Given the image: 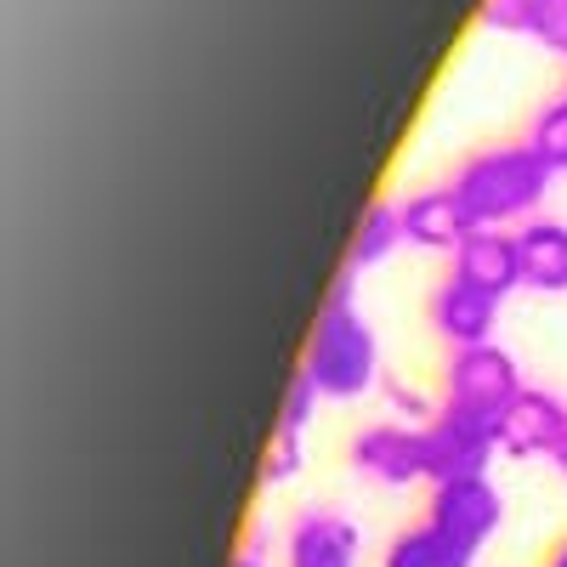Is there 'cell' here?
<instances>
[{
    "mask_svg": "<svg viewBox=\"0 0 567 567\" xmlns=\"http://www.w3.org/2000/svg\"><path fill=\"white\" fill-rule=\"evenodd\" d=\"M386 403H392V414H403V425H425L443 403H432L425 392H414V386H403V381H386Z\"/></svg>",
    "mask_w": 567,
    "mask_h": 567,
    "instance_id": "d6986e66",
    "label": "cell"
},
{
    "mask_svg": "<svg viewBox=\"0 0 567 567\" xmlns=\"http://www.w3.org/2000/svg\"><path fill=\"white\" fill-rule=\"evenodd\" d=\"M318 403H323L318 381H312L307 369H296V381H290V392H284V409H278V425H272V432H290V437H307V425H312Z\"/></svg>",
    "mask_w": 567,
    "mask_h": 567,
    "instance_id": "e0dca14e",
    "label": "cell"
},
{
    "mask_svg": "<svg viewBox=\"0 0 567 567\" xmlns=\"http://www.w3.org/2000/svg\"><path fill=\"white\" fill-rule=\"evenodd\" d=\"M550 465H556V471H561V477H567V437H561V449L550 454Z\"/></svg>",
    "mask_w": 567,
    "mask_h": 567,
    "instance_id": "44dd1931",
    "label": "cell"
},
{
    "mask_svg": "<svg viewBox=\"0 0 567 567\" xmlns=\"http://www.w3.org/2000/svg\"><path fill=\"white\" fill-rule=\"evenodd\" d=\"M523 369L505 347H460L449 352L443 363V403H460V409H477V414H505L516 398H523Z\"/></svg>",
    "mask_w": 567,
    "mask_h": 567,
    "instance_id": "277c9868",
    "label": "cell"
},
{
    "mask_svg": "<svg viewBox=\"0 0 567 567\" xmlns=\"http://www.w3.org/2000/svg\"><path fill=\"white\" fill-rule=\"evenodd\" d=\"M425 523H437L443 534H454L460 545L483 550L499 523H505V494L488 477H454V483H432L425 494Z\"/></svg>",
    "mask_w": 567,
    "mask_h": 567,
    "instance_id": "5b68a950",
    "label": "cell"
},
{
    "mask_svg": "<svg viewBox=\"0 0 567 567\" xmlns=\"http://www.w3.org/2000/svg\"><path fill=\"white\" fill-rule=\"evenodd\" d=\"M352 471L381 488H409V483H425V432L420 425H403V420H381V425H363L347 449Z\"/></svg>",
    "mask_w": 567,
    "mask_h": 567,
    "instance_id": "8992f818",
    "label": "cell"
},
{
    "mask_svg": "<svg viewBox=\"0 0 567 567\" xmlns=\"http://www.w3.org/2000/svg\"><path fill=\"white\" fill-rule=\"evenodd\" d=\"M352 284H358L352 272L336 278V290H329V301L312 323L307 358H301V369L318 381V392L336 403H352V398L381 386V341H374V323L358 312Z\"/></svg>",
    "mask_w": 567,
    "mask_h": 567,
    "instance_id": "6da1fadb",
    "label": "cell"
},
{
    "mask_svg": "<svg viewBox=\"0 0 567 567\" xmlns=\"http://www.w3.org/2000/svg\"><path fill=\"white\" fill-rule=\"evenodd\" d=\"M420 432H425V483L488 477V465L499 454V420L460 403H443Z\"/></svg>",
    "mask_w": 567,
    "mask_h": 567,
    "instance_id": "3957f363",
    "label": "cell"
},
{
    "mask_svg": "<svg viewBox=\"0 0 567 567\" xmlns=\"http://www.w3.org/2000/svg\"><path fill=\"white\" fill-rule=\"evenodd\" d=\"M550 176L556 171L528 142H494V148H477L460 159L454 194L477 227H511V221H534L539 199L550 194Z\"/></svg>",
    "mask_w": 567,
    "mask_h": 567,
    "instance_id": "7a4b0ae2",
    "label": "cell"
},
{
    "mask_svg": "<svg viewBox=\"0 0 567 567\" xmlns=\"http://www.w3.org/2000/svg\"><path fill=\"white\" fill-rule=\"evenodd\" d=\"M403 205V239L414 250H437V256H454L471 233H477V221H471V210L460 205L454 182L443 187H420V194L398 199Z\"/></svg>",
    "mask_w": 567,
    "mask_h": 567,
    "instance_id": "ba28073f",
    "label": "cell"
},
{
    "mask_svg": "<svg viewBox=\"0 0 567 567\" xmlns=\"http://www.w3.org/2000/svg\"><path fill=\"white\" fill-rule=\"evenodd\" d=\"M528 148L550 165V171H567V91L561 97H550L539 114H534V125H528Z\"/></svg>",
    "mask_w": 567,
    "mask_h": 567,
    "instance_id": "2e32d148",
    "label": "cell"
},
{
    "mask_svg": "<svg viewBox=\"0 0 567 567\" xmlns=\"http://www.w3.org/2000/svg\"><path fill=\"white\" fill-rule=\"evenodd\" d=\"M301 465H307V443L290 437V432H272L267 460H261V483H267V488H284V483L301 477Z\"/></svg>",
    "mask_w": 567,
    "mask_h": 567,
    "instance_id": "ac0fdd59",
    "label": "cell"
},
{
    "mask_svg": "<svg viewBox=\"0 0 567 567\" xmlns=\"http://www.w3.org/2000/svg\"><path fill=\"white\" fill-rule=\"evenodd\" d=\"M556 7H561V0H483V29H494V34H528V40H539V34L550 29Z\"/></svg>",
    "mask_w": 567,
    "mask_h": 567,
    "instance_id": "9a60e30c",
    "label": "cell"
},
{
    "mask_svg": "<svg viewBox=\"0 0 567 567\" xmlns=\"http://www.w3.org/2000/svg\"><path fill=\"white\" fill-rule=\"evenodd\" d=\"M516 250H523V290L534 296H567V221L534 216L516 227Z\"/></svg>",
    "mask_w": 567,
    "mask_h": 567,
    "instance_id": "7c38bea8",
    "label": "cell"
},
{
    "mask_svg": "<svg viewBox=\"0 0 567 567\" xmlns=\"http://www.w3.org/2000/svg\"><path fill=\"white\" fill-rule=\"evenodd\" d=\"M381 567H477V550L460 545L454 534H443L437 523H414V528H398L386 539Z\"/></svg>",
    "mask_w": 567,
    "mask_h": 567,
    "instance_id": "4fadbf2b",
    "label": "cell"
},
{
    "mask_svg": "<svg viewBox=\"0 0 567 567\" xmlns=\"http://www.w3.org/2000/svg\"><path fill=\"white\" fill-rule=\"evenodd\" d=\"M545 567H567V539H561V545H556V550L545 556Z\"/></svg>",
    "mask_w": 567,
    "mask_h": 567,
    "instance_id": "ffe728a7",
    "label": "cell"
},
{
    "mask_svg": "<svg viewBox=\"0 0 567 567\" xmlns=\"http://www.w3.org/2000/svg\"><path fill=\"white\" fill-rule=\"evenodd\" d=\"M233 567H267V561H261L256 550H245V556H239V561H233Z\"/></svg>",
    "mask_w": 567,
    "mask_h": 567,
    "instance_id": "7402d4cb",
    "label": "cell"
},
{
    "mask_svg": "<svg viewBox=\"0 0 567 567\" xmlns=\"http://www.w3.org/2000/svg\"><path fill=\"white\" fill-rule=\"evenodd\" d=\"M425 323H432V336L460 352V347H488L494 341V323H499V296H488L483 284H471L460 272H449L432 301H425Z\"/></svg>",
    "mask_w": 567,
    "mask_h": 567,
    "instance_id": "52a82bcc",
    "label": "cell"
},
{
    "mask_svg": "<svg viewBox=\"0 0 567 567\" xmlns=\"http://www.w3.org/2000/svg\"><path fill=\"white\" fill-rule=\"evenodd\" d=\"M398 245H409V239H403V205H398V199H374V205L363 210L358 233H352L347 272L358 278V272H369V267H381Z\"/></svg>",
    "mask_w": 567,
    "mask_h": 567,
    "instance_id": "5bb4252c",
    "label": "cell"
},
{
    "mask_svg": "<svg viewBox=\"0 0 567 567\" xmlns=\"http://www.w3.org/2000/svg\"><path fill=\"white\" fill-rule=\"evenodd\" d=\"M454 272L471 278V284H483L488 296H511V290H523V250H516V233L505 227H477L471 239L454 250Z\"/></svg>",
    "mask_w": 567,
    "mask_h": 567,
    "instance_id": "8fae6325",
    "label": "cell"
},
{
    "mask_svg": "<svg viewBox=\"0 0 567 567\" xmlns=\"http://www.w3.org/2000/svg\"><path fill=\"white\" fill-rule=\"evenodd\" d=\"M358 550H363L358 523L329 505L301 511L290 523V539H284V561L290 567H358Z\"/></svg>",
    "mask_w": 567,
    "mask_h": 567,
    "instance_id": "9c48e42d",
    "label": "cell"
},
{
    "mask_svg": "<svg viewBox=\"0 0 567 567\" xmlns=\"http://www.w3.org/2000/svg\"><path fill=\"white\" fill-rule=\"evenodd\" d=\"M567 437V403L545 386H528L505 414H499V454L511 460H534V454H556Z\"/></svg>",
    "mask_w": 567,
    "mask_h": 567,
    "instance_id": "30bf717a",
    "label": "cell"
}]
</instances>
